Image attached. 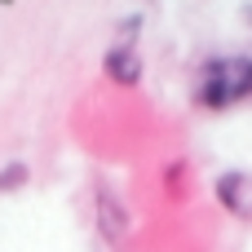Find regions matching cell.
<instances>
[{
    "label": "cell",
    "mask_w": 252,
    "mask_h": 252,
    "mask_svg": "<svg viewBox=\"0 0 252 252\" xmlns=\"http://www.w3.org/2000/svg\"><path fill=\"white\" fill-rule=\"evenodd\" d=\"M252 97V53H213L195 75V102L204 111H235Z\"/></svg>",
    "instance_id": "obj_1"
},
{
    "label": "cell",
    "mask_w": 252,
    "mask_h": 252,
    "mask_svg": "<svg viewBox=\"0 0 252 252\" xmlns=\"http://www.w3.org/2000/svg\"><path fill=\"white\" fill-rule=\"evenodd\" d=\"M213 195H217V204H221L230 217L252 221V173H244V168H226V173H217Z\"/></svg>",
    "instance_id": "obj_2"
},
{
    "label": "cell",
    "mask_w": 252,
    "mask_h": 252,
    "mask_svg": "<svg viewBox=\"0 0 252 252\" xmlns=\"http://www.w3.org/2000/svg\"><path fill=\"white\" fill-rule=\"evenodd\" d=\"M142 53L133 49V44H111L106 53H102V75L115 84V89H137L142 84Z\"/></svg>",
    "instance_id": "obj_3"
},
{
    "label": "cell",
    "mask_w": 252,
    "mask_h": 252,
    "mask_svg": "<svg viewBox=\"0 0 252 252\" xmlns=\"http://www.w3.org/2000/svg\"><path fill=\"white\" fill-rule=\"evenodd\" d=\"M97 230H102L106 244H124L128 239V208H124L120 190H111V186L97 190Z\"/></svg>",
    "instance_id": "obj_4"
},
{
    "label": "cell",
    "mask_w": 252,
    "mask_h": 252,
    "mask_svg": "<svg viewBox=\"0 0 252 252\" xmlns=\"http://www.w3.org/2000/svg\"><path fill=\"white\" fill-rule=\"evenodd\" d=\"M22 182H27V168H22V164L0 168V190H13V186H22Z\"/></svg>",
    "instance_id": "obj_5"
}]
</instances>
